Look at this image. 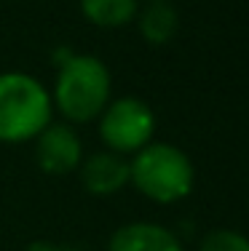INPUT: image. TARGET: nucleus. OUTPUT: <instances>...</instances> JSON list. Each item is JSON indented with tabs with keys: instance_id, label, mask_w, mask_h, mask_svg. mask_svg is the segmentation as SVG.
Returning <instances> with one entry per match:
<instances>
[{
	"instance_id": "obj_6",
	"label": "nucleus",
	"mask_w": 249,
	"mask_h": 251,
	"mask_svg": "<svg viewBox=\"0 0 249 251\" xmlns=\"http://www.w3.org/2000/svg\"><path fill=\"white\" fill-rule=\"evenodd\" d=\"M83 187L91 195H115L129 184V163L118 152H97L81 160Z\"/></svg>"
},
{
	"instance_id": "obj_8",
	"label": "nucleus",
	"mask_w": 249,
	"mask_h": 251,
	"mask_svg": "<svg viewBox=\"0 0 249 251\" xmlns=\"http://www.w3.org/2000/svg\"><path fill=\"white\" fill-rule=\"evenodd\" d=\"M177 27H180V16L169 5V0H150L145 14L139 16V32L147 43L164 46L174 38Z\"/></svg>"
},
{
	"instance_id": "obj_4",
	"label": "nucleus",
	"mask_w": 249,
	"mask_h": 251,
	"mask_svg": "<svg viewBox=\"0 0 249 251\" xmlns=\"http://www.w3.org/2000/svg\"><path fill=\"white\" fill-rule=\"evenodd\" d=\"M102 142L118 155H134L145 145L153 142L156 134V112L142 99L123 97L108 101L102 110V123H99Z\"/></svg>"
},
{
	"instance_id": "obj_2",
	"label": "nucleus",
	"mask_w": 249,
	"mask_h": 251,
	"mask_svg": "<svg viewBox=\"0 0 249 251\" xmlns=\"http://www.w3.org/2000/svg\"><path fill=\"white\" fill-rule=\"evenodd\" d=\"M193 163L180 147L150 142L134 152L129 163V182L156 203H177L193 190Z\"/></svg>"
},
{
	"instance_id": "obj_10",
	"label": "nucleus",
	"mask_w": 249,
	"mask_h": 251,
	"mask_svg": "<svg viewBox=\"0 0 249 251\" xmlns=\"http://www.w3.org/2000/svg\"><path fill=\"white\" fill-rule=\"evenodd\" d=\"M201 251H249V238L236 230H212L201 241Z\"/></svg>"
},
{
	"instance_id": "obj_3",
	"label": "nucleus",
	"mask_w": 249,
	"mask_h": 251,
	"mask_svg": "<svg viewBox=\"0 0 249 251\" xmlns=\"http://www.w3.org/2000/svg\"><path fill=\"white\" fill-rule=\"evenodd\" d=\"M51 97L25 73L0 75V142L35 139L51 123Z\"/></svg>"
},
{
	"instance_id": "obj_1",
	"label": "nucleus",
	"mask_w": 249,
	"mask_h": 251,
	"mask_svg": "<svg viewBox=\"0 0 249 251\" xmlns=\"http://www.w3.org/2000/svg\"><path fill=\"white\" fill-rule=\"evenodd\" d=\"M110 101V73L97 56L70 53L59 62L54 104L67 121L88 123Z\"/></svg>"
},
{
	"instance_id": "obj_9",
	"label": "nucleus",
	"mask_w": 249,
	"mask_h": 251,
	"mask_svg": "<svg viewBox=\"0 0 249 251\" xmlns=\"http://www.w3.org/2000/svg\"><path fill=\"white\" fill-rule=\"evenodd\" d=\"M81 14L97 27L115 29L137 16V0H81Z\"/></svg>"
},
{
	"instance_id": "obj_7",
	"label": "nucleus",
	"mask_w": 249,
	"mask_h": 251,
	"mask_svg": "<svg viewBox=\"0 0 249 251\" xmlns=\"http://www.w3.org/2000/svg\"><path fill=\"white\" fill-rule=\"evenodd\" d=\"M108 251H182V243L161 225L132 222L112 232Z\"/></svg>"
},
{
	"instance_id": "obj_11",
	"label": "nucleus",
	"mask_w": 249,
	"mask_h": 251,
	"mask_svg": "<svg viewBox=\"0 0 249 251\" xmlns=\"http://www.w3.org/2000/svg\"><path fill=\"white\" fill-rule=\"evenodd\" d=\"M27 251H78V249H73V246H59V243H49V241H35V243H29Z\"/></svg>"
},
{
	"instance_id": "obj_5",
	"label": "nucleus",
	"mask_w": 249,
	"mask_h": 251,
	"mask_svg": "<svg viewBox=\"0 0 249 251\" xmlns=\"http://www.w3.org/2000/svg\"><path fill=\"white\" fill-rule=\"evenodd\" d=\"M35 145V158L38 166L46 174H70L73 169H78L83 152H81V139L70 126L49 123L38 136Z\"/></svg>"
}]
</instances>
